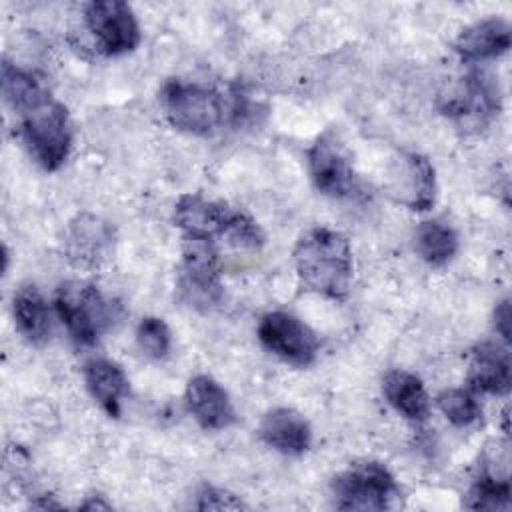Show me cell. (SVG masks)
I'll list each match as a JSON object with an SVG mask.
<instances>
[{
    "label": "cell",
    "instance_id": "1",
    "mask_svg": "<svg viewBox=\"0 0 512 512\" xmlns=\"http://www.w3.org/2000/svg\"><path fill=\"white\" fill-rule=\"evenodd\" d=\"M294 268L304 290L330 300H344L354 280L350 240L328 226L306 230L294 246Z\"/></svg>",
    "mask_w": 512,
    "mask_h": 512
},
{
    "label": "cell",
    "instance_id": "2",
    "mask_svg": "<svg viewBox=\"0 0 512 512\" xmlns=\"http://www.w3.org/2000/svg\"><path fill=\"white\" fill-rule=\"evenodd\" d=\"M174 224L184 236L224 238L230 246L258 250L264 232L246 212L224 202L206 200L198 194H182L174 206Z\"/></svg>",
    "mask_w": 512,
    "mask_h": 512
},
{
    "label": "cell",
    "instance_id": "3",
    "mask_svg": "<svg viewBox=\"0 0 512 512\" xmlns=\"http://www.w3.org/2000/svg\"><path fill=\"white\" fill-rule=\"evenodd\" d=\"M20 134L38 166L48 172L58 170L72 150V122L64 104L46 98L22 112Z\"/></svg>",
    "mask_w": 512,
    "mask_h": 512
},
{
    "label": "cell",
    "instance_id": "4",
    "mask_svg": "<svg viewBox=\"0 0 512 512\" xmlns=\"http://www.w3.org/2000/svg\"><path fill=\"white\" fill-rule=\"evenodd\" d=\"M160 104L176 130L198 136L216 130L226 116V100L218 90L180 78L162 86Z\"/></svg>",
    "mask_w": 512,
    "mask_h": 512
},
{
    "label": "cell",
    "instance_id": "5",
    "mask_svg": "<svg viewBox=\"0 0 512 512\" xmlns=\"http://www.w3.org/2000/svg\"><path fill=\"white\" fill-rule=\"evenodd\" d=\"M54 308L72 340L92 346L116 320L118 306L90 282H66L58 288Z\"/></svg>",
    "mask_w": 512,
    "mask_h": 512
},
{
    "label": "cell",
    "instance_id": "6",
    "mask_svg": "<svg viewBox=\"0 0 512 512\" xmlns=\"http://www.w3.org/2000/svg\"><path fill=\"white\" fill-rule=\"evenodd\" d=\"M334 504L340 510H390L400 504V488L380 462H358L332 480Z\"/></svg>",
    "mask_w": 512,
    "mask_h": 512
},
{
    "label": "cell",
    "instance_id": "7",
    "mask_svg": "<svg viewBox=\"0 0 512 512\" xmlns=\"http://www.w3.org/2000/svg\"><path fill=\"white\" fill-rule=\"evenodd\" d=\"M178 290L182 298L198 310H212L222 302L224 288L220 282V256L216 250V240L182 236Z\"/></svg>",
    "mask_w": 512,
    "mask_h": 512
},
{
    "label": "cell",
    "instance_id": "8",
    "mask_svg": "<svg viewBox=\"0 0 512 512\" xmlns=\"http://www.w3.org/2000/svg\"><path fill=\"white\" fill-rule=\"evenodd\" d=\"M502 108L498 78L484 70H472L440 94V110L462 128L488 126Z\"/></svg>",
    "mask_w": 512,
    "mask_h": 512
},
{
    "label": "cell",
    "instance_id": "9",
    "mask_svg": "<svg viewBox=\"0 0 512 512\" xmlns=\"http://www.w3.org/2000/svg\"><path fill=\"white\" fill-rule=\"evenodd\" d=\"M308 172L318 192L330 198H356L360 178L352 166L350 154L334 130L322 132L306 152Z\"/></svg>",
    "mask_w": 512,
    "mask_h": 512
},
{
    "label": "cell",
    "instance_id": "10",
    "mask_svg": "<svg viewBox=\"0 0 512 512\" xmlns=\"http://www.w3.org/2000/svg\"><path fill=\"white\" fill-rule=\"evenodd\" d=\"M260 344L296 368L310 366L318 356V336L298 316L282 310L268 312L258 324Z\"/></svg>",
    "mask_w": 512,
    "mask_h": 512
},
{
    "label": "cell",
    "instance_id": "11",
    "mask_svg": "<svg viewBox=\"0 0 512 512\" xmlns=\"http://www.w3.org/2000/svg\"><path fill=\"white\" fill-rule=\"evenodd\" d=\"M86 28L106 56L132 52L140 44V24L126 2L96 0L84 10Z\"/></svg>",
    "mask_w": 512,
    "mask_h": 512
},
{
    "label": "cell",
    "instance_id": "12",
    "mask_svg": "<svg viewBox=\"0 0 512 512\" xmlns=\"http://www.w3.org/2000/svg\"><path fill=\"white\" fill-rule=\"evenodd\" d=\"M114 228L94 214H78L66 228L64 254L76 268L94 270L114 254Z\"/></svg>",
    "mask_w": 512,
    "mask_h": 512
},
{
    "label": "cell",
    "instance_id": "13",
    "mask_svg": "<svg viewBox=\"0 0 512 512\" xmlns=\"http://www.w3.org/2000/svg\"><path fill=\"white\" fill-rule=\"evenodd\" d=\"M184 400L188 412L204 430H224L236 422V410L228 392L208 374H196L188 380Z\"/></svg>",
    "mask_w": 512,
    "mask_h": 512
},
{
    "label": "cell",
    "instance_id": "14",
    "mask_svg": "<svg viewBox=\"0 0 512 512\" xmlns=\"http://www.w3.org/2000/svg\"><path fill=\"white\" fill-rule=\"evenodd\" d=\"M466 382L472 392L504 396L512 382V360L506 344L480 342L468 358Z\"/></svg>",
    "mask_w": 512,
    "mask_h": 512
},
{
    "label": "cell",
    "instance_id": "15",
    "mask_svg": "<svg viewBox=\"0 0 512 512\" xmlns=\"http://www.w3.org/2000/svg\"><path fill=\"white\" fill-rule=\"evenodd\" d=\"M392 192L414 212H424L436 200V176L432 162L416 152H408L400 160V170L392 176Z\"/></svg>",
    "mask_w": 512,
    "mask_h": 512
},
{
    "label": "cell",
    "instance_id": "16",
    "mask_svg": "<svg viewBox=\"0 0 512 512\" xmlns=\"http://www.w3.org/2000/svg\"><path fill=\"white\" fill-rule=\"evenodd\" d=\"M258 434L270 448L290 456L304 454L312 444L308 420L292 408L268 410L260 422Z\"/></svg>",
    "mask_w": 512,
    "mask_h": 512
},
{
    "label": "cell",
    "instance_id": "17",
    "mask_svg": "<svg viewBox=\"0 0 512 512\" xmlns=\"http://www.w3.org/2000/svg\"><path fill=\"white\" fill-rule=\"evenodd\" d=\"M510 32V24L504 18H484L458 34L454 50L464 62L492 60L508 52Z\"/></svg>",
    "mask_w": 512,
    "mask_h": 512
},
{
    "label": "cell",
    "instance_id": "18",
    "mask_svg": "<svg viewBox=\"0 0 512 512\" xmlns=\"http://www.w3.org/2000/svg\"><path fill=\"white\" fill-rule=\"evenodd\" d=\"M82 374L90 396L110 418H118L122 400L128 394V378L124 370L108 358H92L84 364Z\"/></svg>",
    "mask_w": 512,
    "mask_h": 512
},
{
    "label": "cell",
    "instance_id": "19",
    "mask_svg": "<svg viewBox=\"0 0 512 512\" xmlns=\"http://www.w3.org/2000/svg\"><path fill=\"white\" fill-rule=\"evenodd\" d=\"M12 312L18 332L30 344H44L52 332V318L44 296L34 284H24L14 292Z\"/></svg>",
    "mask_w": 512,
    "mask_h": 512
},
{
    "label": "cell",
    "instance_id": "20",
    "mask_svg": "<svg viewBox=\"0 0 512 512\" xmlns=\"http://www.w3.org/2000/svg\"><path fill=\"white\" fill-rule=\"evenodd\" d=\"M382 392L388 404L408 420H426L430 412V398L422 380L408 370H390L384 376Z\"/></svg>",
    "mask_w": 512,
    "mask_h": 512
},
{
    "label": "cell",
    "instance_id": "21",
    "mask_svg": "<svg viewBox=\"0 0 512 512\" xmlns=\"http://www.w3.org/2000/svg\"><path fill=\"white\" fill-rule=\"evenodd\" d=\"M414 248L426 264L444 266L458 252V234L448 224H442L438 220H428L416 228Z\"/></svg>",
    "mask_w": 512,
    "mask_h": 512
},
{
    "label": "cell",
    "instance_id": "22",
    "mask_svg": "<svg viewBox=\"0 0 512 512\" xmlns=\"http://www.w3.org/2000/svg\"><path fill=\"white\" fill-rule=\"evenodd\" d=\"M2 94L6 102L20 114L50 98L46 86L36 74L10 62L2 64Z\"/></svg>",
    "mask_w": 512,
    "mask_h": 512
},
{
    "label": "cell",
    "instance_id": "23",
    "mask_svg": "<svg viewBox=\"0 0 512 512\" xmlns=\"http://www.w3.org/2000/svg\"><path fill=\"white\" fill-rule=\"evenodd\" d=\"M436 404L440 412L446 416V420L458 428L472 426L482 416V406L476 400L472 390H464V388L442 390L436 398Z\"/></svg>",
    "mask_w": 512,
    "mask_h": 512
},
{
    "label": "cell",
    "instance_id": "24",
    "mask_svg": "<svg viewBox=\"0 0 512 512\" xmlns=\"http://www.w3.org/2000/svg\"><path fill=\"white\" fill-rule=\"evenodd\" d=\"M136 342L146 356L154 360H162L168 356L172 348V334L168 324L162 318L146 316L140 320L136 328Z\"/></svg>",
    "mask_w": 512,
    "mask_h": 512
},
{
    "label": "cell",
    "instance_id": "25",
    "mask_svg": "<svg viewBox=\"0 0 512 512\" xmlns=\"http://www.w3.org/2000/svg\"><path fill=\"white\" fill-rule=\"evenodd\" d=\"M198 510H240L246 508V504L230 494L228 490L204 484L198 494H196V504Z\"/></svg>",
    "mask_w": 512,
    "mask_h": 512
},
{
    "label": "cell",
    "instance_id": "26",
    "mask_svg": "<svg viewBox=\"0 0 512 512\" xmlns=\"http://www.w3.org/2000/svg\"><path fill=\"white\" fill-rule=\"evenodd\" d=\"M494 328L502 336L504 344L510 342V300L504 298L494 308Z\"/></svg>",
    "mask_w": 512,
    "mask_h": 512
},
{
    "label": "cell",
    "instance_id": "27",
    "mask_svg": "<svg viewBox=\"0 0 512 512\" xmlns=\"http://www.w3.org/2000/svg\"><path fill=\"white\" fill-rule=\"evenodd\" d=\"M80 508H84V510H94V508L108 510V508H110V504H106V502H102V500H96V498H90V500H88V502H84Z\"/></svg>",
    "mask_w": 512,
    "mask_h": 512
}]
</instances>
